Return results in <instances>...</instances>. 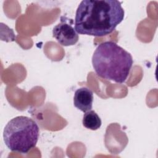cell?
Segmentation results:
<instances>
[{"label":"cell","instance_id":"6da1fadb","mask_svg":"<svg viewBox=\"0 0 158 158\" xmlns=\"http://www.w3.org/2000/svg\"><path fill=\"white\" fill-rule=\"evenodd\" d=\"M124 15L118 1L83 0L76 11L75 29L81 35L106 36L122 22Z\"/></svg>","mask_w":158,"mask_h":158},{"label":"cell","instance_id":"7a4b0ae2","mask_svg":"<svg viewBox=\"0 0 158 158\" xmlns=\"http://www.w3.org/2000/svg\"><path fill=\"white\" fill-rule=\"evenodd\" d=\"M133 63L130 53L113 41L99 44L92 56V64L96 74L118 83L126 81Z\"/></svg>","mask_w":158,"mask_h":158},{"label":"cell","instance_id":"3957f363","mask_svg":"<svg viewBox=\"0 0 158 158\" xmlns=\"http://www.w3.org/2000/svg\"><path fill=\"white\" fill-rule=\"evenodd\" d=\"M39 127L32 118L17 116L12 118L4 127L3 139L11 151L27 154L35 148L38 141Z\"/></svg>","mask_w":158,"mask_h":158},{"label":"cell","instance_id":"277c9868","mask_svg":"<svg viewBox=\"0 0 158 158\" xmlns=\"http://www.w3.org/2000/svg\"><path fill=\"white\" fill-rule=\"evenodd\" d=\"M60 22L54 27L52 36L62 46H69L75 44L79 39L78 33L70 23L71 19L62 17Z\"/></svg>","mask_w":158,"mask_h":158},{"label":"cell","instance_id":"5b68a950","mask_svg":"<svg viewBox=\"0 0 158 158\" xmlns=\"http://www.w3.org/2000/svg\"><path fill=\"white\" fill-rule=\"evenodd\" d=\"M93 102V93L90 89L86 87H81L75 91L73 104L78 109L85 113L92 109Z\"/></svg>","mask_w":158,"mask_h":158},{"label":"cell","instance_id":"8992f818","mask_svg":"<svg viewBox=\"0 0 158 158\" xmlns=\"http://www.w3.org/2000/svg\"><path fill=\"white\" fill-rule=\"evenodd\" d=\"M83 125L89 130H96L99 129L102 124L101 120L96 112L90 110L85 113L83 120Z\"/></svg>","mask_w":158,"mask_h":158}]
</instances>
